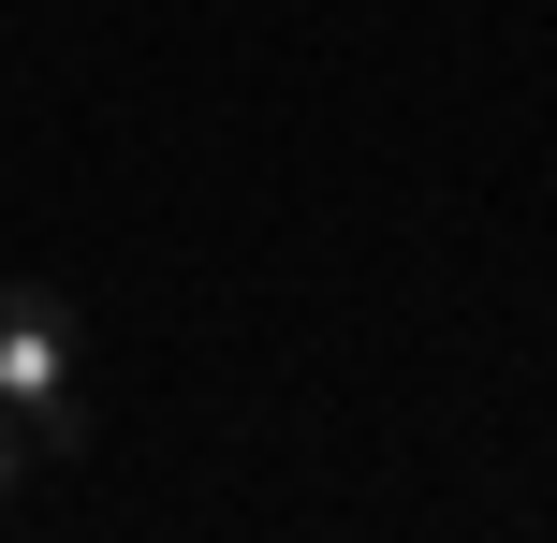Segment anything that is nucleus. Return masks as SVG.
Returning <instances> with one entry per match:
<instances>
[{"mask_svg": "<svg viewBox=\"0 0 557 543\" xmlns=\"http://www.w3.org/2000/svg\"><path fill=\"white\" fill-rule=\"evenodd\" d=\"M0 411L29 427V456H88V368L59 280H0Z\"/></svg>", "mask_w": 557, "mask_h": 543, "instance_id": "nucleus-1", "label": "nucleus"}, {"mask_svg": "<svg viewBox=\"0 0 557 543\" xmlns=\"http://www.w3.org/2000/svg\"><path fill=\"white\" fill-rule=\"evenodd\" d=\"M15 470H29V427H15V411H0V499H15Z\"/></svg>", "mask_w": 557, "mask_h": 543, "instance_id": "nucleus-2", "label": "nucleus"}]
</instances>
